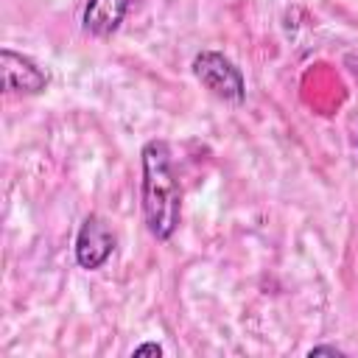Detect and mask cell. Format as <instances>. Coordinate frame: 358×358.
I'll return each instance as SVG.
<instances>
[{
    "mask_svg": "<svg viewBox=\"0 0 358 358\" xmlns=\"http://www.w3.org/2000/svg\"><path fill=\"white\" fill-rule=\"evenodd\" d=\"M193 76L199 78V84L213 92L221 101L229 103H243L246 98V81L243 73L218 50H201L193 59Z\"/></svg>",
    "mask_w": 358,
    "mask_h": 358,
    "instance_id": "cell-2",
    "label": "cell"
},
{
    "mask_svg": "<svg viewBox=\"0 0 358 358\" xmlns=\"http://www.w3.org/2000/svg\"><path fill=\"white\" fill-rule=\"evenodd\" d=\"M0 81L6 92H20V95H36L48 87V73L31 59L22 56L11 48L0 50Z\"/></svg>",
    "mask_w": 358,
    "mask_h": 358,
    "instance_id": "cell-4",
    "label": "cell"
},
{
    "mask_svg": "<svg viewBox=\"0 0 358 358\" xmlns=\"http://www.w3.org/2000/svg\"><path fill=\"white\" fill-rule=\"evenodd\" d=\"M308 355H310V358H316V355H336V358H338V355H344V352H341L338 347H330V344H319V347H310V350H308Z\"/></svg>",
    "mask_w": 358,
    "mask_h": 358,
    "instance_id": "cell-7",
    "label": "cell"
},
{
    "mask_svg": "<svg viewBox=\"0 0 358 358\" xmlns=\"http://www.w3.org/2000/svg\"><path fill=\"white\" fill-rule=\"evenodd\" d=\"M143 165V215L145 227L157 241H168L182 218V193L171 162V148L165 140H148L140 151Z\"/></svg>",
    "mask_w": 358,
    "mask_h": 358,
    "instance_id": "cell-1",
    "label": "cell"
},
{
    "mask_svg": "<svg viewBox=\"0 0 358 358\" xmlns=\"http://www.w3.org/2000/svg\"><path fill=\"white\" fill-rule=\"evenodd\" d=\"M131 0H87L81 25L92 36H112L129 14Z\"/></svg>",
    "mask_w": 358,
    "mask_h": 358,
    "instance_id": "cell-5",
    "label": "cell"
},
{
    "mask_svg": "<svg viewBox=\"0 0 358 358\" xmlns=\"http://www.w3.org/2000/svg\"><path fill=\"white\" fill-rule=\"evenodd\" d=\"M162 352H165V350H162L157 341H145V344H140V347H134V350H131V355H134V358H143V355H154V358H159Z\"/></svg>",
    "mask_w": 358,
    "mask_h": 358,
    "instance_id": "cell-6",
    "label": "cell"
},
{
    "mask_svg": "<svg viewBox=\"0 0 358 358\" xmlns=\"http://www.w3.org/2000/svg\"><path fill=\"white\" fill-rule=\"evenodd\" d=\"M115 252V232L101 215H87L76 235V263L87 271L101 268Z\"/></svg>",
    "mask_w": 358,
    "mask_h": 358,
    "instance_id": "cell-3",
    "label": "cell"
}]
</instances>
